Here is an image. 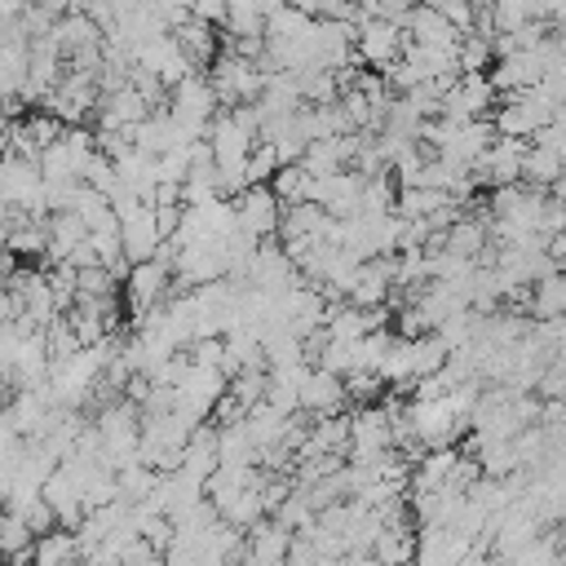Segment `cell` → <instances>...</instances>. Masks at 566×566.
Segmentation results:
<instances>
[{
	"label": "cell",
	"instance_id": "2e32d148",
	"mask_svg": "<svg viewBox=\"0 0 566 566\" xmlns=\"http://www.w3.org/2000/svg\"><path fill=\"white\" fill-rule=\"evenodd\" d=\"M460 566H495V562H491V557H486V553H478V548H473V553H469V557H464V562H460Z\"/></svg>",
	"mask_w": 566,
	"mask_h": 566
},
{
	"label": "cell",
	"instance_id": "9c48e42d",
	"mask_svg": "<svg viewBox=\"0 0 566 566\" xmlns=\"http://www.w3.org/2000/svg\"><path fill=\"white\" fill-rule=\"evenodd\" d=\"M566 164L553 155V150H539V146H526V159H522V181H531L535 190H553L562 181Z\"/></svg>",
	"mask_w": 566,
	"mask_h": 566
},
{
	"label": "cell",
	"instance_id": "3957f363",
	"mask_svg": "<svg viewBox=\"0 0 566 566\" xmlns=\"http://www.w3.org/2000/svg\"><path fill=\"white\" fill-rule=\"evenodd\" d=\"M168 279H172V265L159 261V256H150V261H142V265L128 270L124 283H128V305H133L137 318H146L150 310H159V301L168 292Z\"/></svg>",
	"mask_w": 566,
	"mask_h": 566
},
{
	"label": "cell",
	"instance_id": "7c38bea8",
	"mask_svg": "<svg viewBox=\"0 0 566 566\" xmlns=\"http://www.w3.org/2000/svg\"><path fill=\"white\" fill-rule=\"evenodd\" d=\"M455 464H460L455 451H433V455H424V464L416 469V495H424V491H442V486L451 482Z\"/></svg>",
	"mask_w": 566,
	"mask_h": 566
},
{
	"label": "cell",
	"instance_id": "52a82bcc",
	"mask_svg": "<svg viewBox=\"0 0 566 566\" xmlns=\"http://www.w3.org/2000/svg\"><path fill=\"white\" fill-rule=\"evenodd\" d=\"M345 380L340 376H332V371H323V367H310L305 371V380H301V389H296V402H301V411H314V416H336V407H345Z\"/></svg>",
	"mask_w": 566,
	"mask_h": 566
},
{
	"label": "cell",
	"instance_id": "4fadbf2b",
	"mask_svg": "<svg viewBox=\"0 0 566 566\" xmlns=\"http://www.w3.org/2000/svg\"><path fill=\"white\" fill-rule=\"evenodd\" d=\"M31 548H35V535H31V526L22 522V517H13V513H0V557H31Z\"/></svg>",
	"mask_w": 566,
	"mask_h": 566
},
{
	"label": "cell",
	"instance_id": "277c9868",
	"mask_svg": "<svg viewBox=\"0 0 566 566\" xmlns=\"http://www.w3.org/2000/svg\"><path fill=\"white\" fill-rule=\"evenodd\" d=\"M354 57L358 62H371V66H389V62H398V53H402V31L398 27H389V22H376V18H358V27H354Z\"/></svg>",
	"mask_w": 566,
	"mask_h": 566
},
{
	"label": "cell",
	"instance_id": "5b68a950",
	"mask_svg": "<svg viewBox=\"0 0 566 566\" xmlns=\"http://www.w3.org/2000/svg\"><path fill=\"white\" fill-rule=\"evenodd\" d=\"M522 159H526V142H517V137H495L491 150L473 164V172H482L478 181H491L495 190H500V186H522Z\"/></svg>",
	"mask_w": 566,
	"mask_h": 566
},
{
	"label": "cell",
	"instance_id": "6da1fadb",
	"mask_svg": "<svg viewBox=\"0 0 566 566\" xmlns=\"http://www.w3.org/2000/svg\"><path fill=\"white\" fill-rule=\"evenodd\" d=\"M217 88H212V80L208 75H186L172 93H168V115L186 128V137L190 142H203L208 137V128H212V119H217Z\"/></svg>",
	"mask_w": 566,
	"mask_h": 566
},
{
	"label": "cell",
	"instance_id": "7a4b0ae2",
	"mask_svg": "<svg viewBox=\"0 0 566 566\" xmlns=\"http://www.w3.org/2000/svg\"><path fill=\"white\" fill-rule=\"evenodd\" d=\"M279 221H283V203L274 199L270 186H248L239 199H234V230L248 234V239H270L279 234Z\"/></svg>",
	"mask_w": 566,
	"mask_h": 566
},
{
	"label": "cell",
	"instance_id": "30bf717a",
	"mask_svg": "<svg viewBox=\"0 0 566 566\" xmlns=\"http://www.w3.org/2000/svg\"><path fill=\"white\" fill-rule=\"evenodd\" d=\"M447 345H442V336L438 332H429V336H420V340H411V380H424V376H438L442 367H447Z\"/></svg>",
	"mask_w": 566,
	"mask_h": 566
},
{
	"label": "cell",
	"instance_id": "5bb4252c",
	"mask_svg": "<svg viewBox=\"0 0 566 566\" xmlns=\"http://www.w3.org/2000/svg\"><path fill=\"white\" fill-rule=\"evenodd\" d=\"M539 18H544V22H553V27H562V31H566V4H539Z\"/></svg>",
	"mask_w": 566,
	"mask_h": 566
},
{
	"label": "cell",
	"instance_id": "ba28073f",
	"mask_svg": "<svg viewBox=\"0 0 566 566\" xmlns=\"http://www.w3.org/2000/svg\"><path fill=\"white\" fill-rule=\"evenodd\" d=\"M371 562H380V566H411L416 562V531L407 522L385 526L376 535V544H371Z\"/></svg>",
	"mask_w": 566,
	"mask_h": 566
},
{
	"label": "cell",
	"instance_id": "9a60e30c",
	"mask_svg": "<svg viewBox=\"0 0 566 566\" xmlns=\"http://www.w3.org/2000/svg\"><path fill=\"white\" fill-rule=\"evenodd\" d=\"M548 256H553V261H557V270H562V265H566V230H562V234H557V239H553V243H548Z\"/></svg>",
	"mask_w": 566,
	"mask_h": 566
},
{
	"label": "cell",
	"instance_id": "8992f818",
	"mask_svg": "<svg viewBox=\"0 0 566 566\" xmlns=\"http://www.w3.org/2000/svg\"><path fill=\"white\" fill-rule=\"evenodd\" d=\"M119 248H124V261H128V265H142V261H150V256L164 248V239H159V230H155L150 203L137 208V212H128V217H119Z\"/></svg>",
	"mask_w": 566,
	"mask_h": 566
},
{
	"label": "cell",
	"instance_id": "8fae6325",
	"mask_svg": "<svg viewBox=\"0 0 566 566\" xmlns=\"http://www.w3.org/2000/svg\"><path fill=\"white\" fill-rule=\"evenodd\" d=\"M531 314H535V318H548V323L566 318V274H562V270H557L553 279L535 283V296H531Z\"/></svg>",
	"mask_w": 566,
	"mask_h": 566
}]
</instances>
